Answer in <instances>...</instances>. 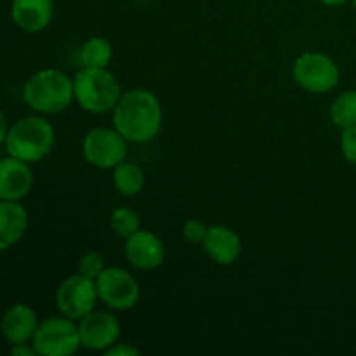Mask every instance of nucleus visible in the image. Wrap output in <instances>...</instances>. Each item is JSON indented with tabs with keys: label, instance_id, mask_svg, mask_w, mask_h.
Instances as JSON below:
<instances>
[{
	"label": "nucleus",
	"instance_id": "f257e3e1",
	"mask_svg": "<svg viewBox=\"0 0 356 356\" xmlns=\"http://www.w3.org/2000/svg\"><path fill=\"white\" fill-rule=\"evenodd\" d=\"M163 124L160 99L148 89L122 94L113 110V127L129 143H148L159 136Z\"/></svg>",
	"mask_w": 356,
	"mask_h": 356
},
{
	"label": "nucleus",
	"instance_id": "f03ea898",
	"mask_svg": "<svg viewBox=\"0 0 356 356\" xmlns=\"http://www.w3.org/2000/svg\"><path fill=\"white\" fill-rule=\"evenodd\" d=\"M23 99L37 113H61L75 101L73 80L61 70H38L24 83Z\"/></svg>",
	"mask_w": 356,
	"mask_h": 356
},
{
	"label": "nucleus",
	"instance_id": "7ed1b4c3",
	"mask_svg": "<svg viewBox=\"0 0 356 356\" xmlns=\"http://www.w3.org/2000/svg\"><path fill=\"white\" fill-rule=\"evenodd\" d=\"M54 143L56 131L51 122L44 117H24L9 127L6 149L14 159L35 163L52 152Z\"/></svg>",
	"mask_w": 356,
	"mask_h": 356
},
{
	"label": "nucleus",
	"instance_id": "20e7f679",
	"mask_svg": "<svg viewBox=\"0 0 356 356\" xmlns=\"http://www.w3.org/2000/svg\"><path fill=\"white\" fill-rule=\"evenodd\" d=\"M75 101L86 111L104 115L115 110L122 97L117 76L108 68H83L73 79Z\"/></svg>",
	"mask_w": 356,
	"mask_h": 356
},
{
	"label": "nucleus",
	"instance_id": "39448f33",
	"mask_svg": "<svg viewBox=\"0 0 356 356\" xmlns=\"http://www.w3.org/2000/svg\"><path fill=\"white\" fill-rule=\"evenodd\" d=\"M31 344L40 356H72L82 346L79 325L63 315L45 318L38 322Z\"/></svg>",
	"mask_w": 356,
	"mask_h": 356
},
{
	"label": "nucleus",
	"instance_id": "423d86ee",
	"mask_svg": "<svg viewBox=\"0 0 356 356\" xmlns=\"http://www.w3.org/2000/svg\"><path fill=\"white\" fill-rule=\"evenodd\" d=\"M292 76L306 92L327 94L337 87L341 72L330 56L323 52H305L292 65Z\"/></svg>",
	"mask_w": 356,
	"mask_h": 356
},
{
	"label": "nucleus",
	"instance_id": "0eeeda50",
	"mask_svg": "<svg viewBox=\"0 0 356 356\" xmlns=\"http://www.w3.org/2000/svg\"><path fill=\"white\" fill-rule=\"evenodd\" d=\"M127 143L115 127L90 129L82 141L83 159L97 169H115L127 159Z\"/></svg>",
	"mask_w": 356,
	"mask_h": 356
},
{
	"label": "nucleus",
	"instance_id": "6e6552de",
	"mask_svg": "<svg viewBox=\"0 0 356 356\" xmlns=\"http://www.w3.org/2000/svg\"><path fill=\"white\" fill-rule=\"evenodd\" d=\"M97 296L96 280L76 273L65 278L56 291V306L63 316L72 320H82L96 309Z\"/></svg>",
	"mask_w": 356,
	"mask_h": 356
},
{
	"label": "nucleus",
	"instance_id": "1a4fd4ad",
	"mask_svg": "<svg viewBox=\"0 0 356 356\" xmlns=\"http://www.w3.org/2000/svg\"><path fill=\"white\" fill-rule=\"evenodd\" d=\"M96 287L99 301L115 312L134 308L141 296L138 280L120 266L104 268L103 273L96 278Z\"/></svg>",
	"mask_w": 356,
	"mask_h": 356
},
{
	"label": "nucleus",
	"instance_id": "9d476101",
	"mask_svg": "<svg viewBox=\"0 0 356 356\" xmlns=\"http://www.w3.org/2000/svg\"><path fill=\"white\" fill-rule=\"evenodd\" d=\"M79 334L83 348L92 351H106L120 339V320L110 312L94 309L79 320Z\"/></svg>",
	"mask_w": 356,
	"mask_h": 356
},
{
	"label": "nucleus",
	"instance_id": "9b49d317",
	"mask_svg": "<svg viewBox=\"0 0 356 356\" xmlns=\"http://www.w3.org/2000/svg\"><path fill=\"white\" fill-rule=\"evenodd\" d=\"M125 257L134 268L143 271L156 270L165 261V245L153 232L139 228L134 235L125 238Z\"/></svg>",
	"mask_w": 356,
	"mask_h": 356
},
{
	"label": "nucleus",
	"instance_id": "f8f14e48",
	"mask_svg": "<svg viewBox=\"0 0 356 356\" xmlns=\"http://www.w3.org/2000/svg\"><path fill=\"white\" fill-rule=\"evenodd\" d=\"M33 188L30 163L14 156L0 159V200L21 202Z\"/></svg>",
	"mask_w": 356,
	"mask_h": 356
},
{
	"label": "nucleus",
	"instance_id": "ddd939ff",
	"mask_svg": "<svg viewBox=\"0 0 356 356\" xmlns=\"http://www.w3.org/2000/svg\"><path fill=\"white\" fill-rule=\"evenodd\" d=\"M204 252L219 266H229L236 263L242 254V240L238 233L225 225L209 226L207 235L202 242Z\"/></svg>",
	"mask_w": 356,
	"mask_h": 356
},
{
	"label": "nucleus",
	"instance_id": "4468645a",
	"mask_svg": "<svg viewBox=\"0 0 356 356\" xmlns=\"http://www.w3.org/2000/svg\"><path fill=\"white\" fill-rule=\"evenodd\" d=\"M10 17L14 24L26 33H38L51 24L54 17L52 0H13Z\"/></svg>",
	"mask_w": 356,
	"mask_h": 356
},
{
	"label": "nucleus",
	"instance_id": "2eb2a0df",
	"mask_svg": "<svg viewBox=\"0 0 356 356\" xmlns=\"http://www.w3.org/2000/svg\"><path fill=\"white\" fill-rule=\"evenodd\" d=\"M38 327L37 313L26 305H14L7 309L0 320V330L7 343H30Z\"/></svg>",
	"mask_w": 356,
	"mask_h": 356
},
{
	"label": "nucleus",
	"instance_id": "dca6fc26",
	"mask_svg": "<svg viewBox=\"0 0 356 356\" xmlns=\"http://www.w3.org/2000/svg\"><path fill=\"white\" fill-rule=\"evenodd\" d=\"M28 211L19 202L0 200V252L16 245L28 229Z\"/></svg>",
	"mask_w": 356,
	"mask_h": 356
},
{
	"label": "nucleus",
	"instance_id": "f3484780",
	"mask_svg": "<svg viewBox=\"0 0 356 356\" xmlns=\"http://www.w3.org/2000/svg\"><path fill=\"white\" fill-rule=\"evenodd\" d=\"M145 172L141 167L134 162H124L118 163L113 169V186L124 197H134L145 186Z\"/></svg>",
	"mask_w": 356,
	"mask_h": 356
},
{
	"label": "nucleus",
	"instance_id": "a211bd4d",
	"mask_svg": "<svg viewBox=\"0 0 356 356\" xmlns=\"http://www.w3.org/2000/svg\"><path fill=\"white\" fill-rule=\"evenodd\" d=\"M113 58V47L104 37H90L80 49V61L83 68H108Z\"/></svg>",
	"mask_w": 356,
	"mask_h": 356
},
{
	"label": "nucleus",
	"instance_id": "6ab92c4d",
	"mask_svg": "<svg viewBox=\"0 0 356 356\" xmlns=\"http://www.w3.org/2000/svg\"><path fill=\"white\" fill-rule=\"evenodd\" d=\"M330 118L341 131L356 125V90H344L330 106Z\"/></svg>",
	"mask_w": 356,
	"mask_h": 356
},
{
	"label": "nucleus",
	"instance_id": "aec40b11",
	"mask_svg": "<svg viewBox=\"0 0 356 356\" xmlns=\"http://www.w3.org/2000/svg\"><path fill=\"white\" fill-rule=\"evenodd\" d=\"M110 225L120 238H129L141 228L139 214L131 207H117L110 216Z\"/></svg>",
	"mask_w": 356,
	"mask_h": 356
},
{
	"label": "nucleus",
	"instance_id": "412c9836",
	"mask_svg": "<svg viewBox=\"0 0 356 356\" xmlns=\"http://www.w3.org/2000/svg\"><path fill=\"white\" fill-rule=\"evenodd\" d=\"M104 268H106L104 266V257L96 250L83 254L79 261V273L87 278H92V280H96L103 273Z\"/></svg>",
	"mask_w": 356,
	"mask_h": 356
},
{
	"label": "nucleus",
	"instance_id": "4be33fe9",
	"mask_svg": "<svg viewBox=\"0 0 356 356\" xmlns=\"http://www.w3.org/2000/svg\"><path fill=\"white\" fill-rule=\"evenodd\" d=\"M341 152H343L344 159L356 167V125L344 129L341 134Z\"/></svg>",
	"mask_w": 356,
	"mask_h": 356
},
{
	"label": "nucleus",
	"instance_id": "5701e85b",
	"mask_svg": "<svg viewBox=\"0 0 356 356\" xmlns=\"http://www.w3.org/2000/svg\"><path fill=\"white\" fill-rule=\"evenodd\" d=\"M207 226L204 225L198 219H190L186 221V225L183 226V236L190 243H202L204 242L205 235H207Z\"/></svg>",
	"mask_w": 356,
	"mask_h": 356
},
{
	"label": "nucleus",
	"instance_id": "b1692460",
	"mask_svg": "<svg viewBox=\"0 0 356 356\" xmlns=\"http://www.w3.org/2000/svg\"><path fill=\"white\" fill-rule=\"evenodd\" d=\"M106 356H138L139 350L136 346H131V344H124V343H115L113 346L108 348L104 351Z\"/></svg>",
	"mask_w": 356,
	"mask_h": 356
},
{
	"label": "nucleus",
	"instance_id": "393cba45",
	"mask_svg": "<svg viewBox=\"0 0 356 356\" xmlns=\"http://www.w3.org/2000/svg\"><path fill=\"white\" fill-rule=\"evenodd\" d=\"M10 355H13V356H35V355H37V351H35L33 344H31V341H30V343L13 344Z\"/></svg>",
	"mask_w": 356,
	"mask_h": 356
},
{
	"label": "nucleus",
	"instance_id": "a878e982",
	"mask_svg": "<svg viewBox=\"0 0 356 356\" xmlns=\"http://www.w3.org/2000/svg\"><path fill=\"white\" fill-rule=\"evenodd\" d=\"M7 132H9V125H7V118L6 113L0 110V146L6 145V138H7Z\"/></svg>",
	"mask_w": 356,
	"mask_h": 356
},
{
	"label": "nucleus",
	"instance_id": "bb28decb",
	"mask_svg": "<svg viewBox=\"0 0 356 356\" xmlns=\"http://www.w3.org/2000/svg\"><path fill=\"white\" fill-rule=\"evenodd\" d=\"M320 2L327 7H341V6H344L348 0H320Z\"/></svg>",
	"mask_w": 356,
	"mask_h": 356
},
{
	"label": "nucleus",
	"instance_id": "cd10ccee",
	"mask_svg": "<svg viewBox=\"0 0 356 356\" xmlns=\"http://www.w3.org/2000/svg\"><path fill=\"white\" fill-rule=\"evenodd\" d=\"M353 6H355V10H356V0H353Z\"/></svg>",
	"mask_w": 356,
	"mask_h": 356
},
{
	"label": "nucleus",
	"instance_id": "c85d7f7f",
	"mask_svg": "<svg viewBox=\"0 0 356 356\" xmlns=\"http://www.w3.org/2000/svg\"><path fill=\"white\" fill-rule=\"evenodd\" d=\"M138 2H145V0H138Z\"/></svg>",
	"mask_w": 356,
	"mask_h": 356
}]
</instances>
